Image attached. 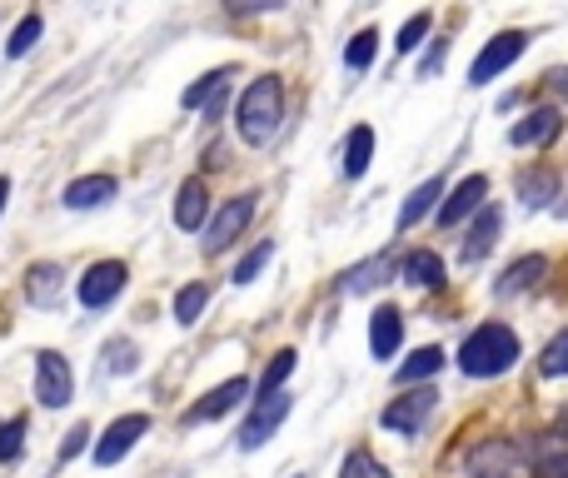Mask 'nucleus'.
Masks as SVG:
<instances>
[{"mask_svg":"<svg viewBox=\"0 0 568 478\" xmlns=\"http://www.w3.org/2000/svg\"><path fill=\"white\" fill-rule=\"evenodd\" d=\"M205 215H210V190L205 180H185L175 195V225L185 230V235H205Z\"/></svg>","mask_w":568,"mask_h":478,"instance_id":"nucleus-17","label":"nucleus"},{"mask_svg":"<svg viewBox=\"0 0 568 478\" xmlns=\"http://www.w3.org/2000/svg\"><path fill=\"white\" fill-rule=\"evenodd\" d=\"M20 449H26V419L16 414V419L0 424V464H16Z\"/></svg>","mask_w":568,"mask_h":478,"instance_id":"nucleus-37","label":"nucleus"},{"mask_svg":"<svg viewBox=\"0 0 568 478\" xmlns=\"http://www.w3.org/2000/svg\"><path fill=\"white\" fill-rule=\"evenodd\" d=\"M205 309H210V284H205V279H200V284H185V289L175 294V324H185V329H190V324H195Z\"/></svg>","mask_w":568,"mask_h":478,"instance_id":"nucleus-28","label":"nucleus"},{"mask_svg":"<svg viewBox=\"0 0 568 478\" xmlns=\"http://www.w3.org/2000/svg\"><path fill=\"white\" fill-rule=\"evenodd\" d=\"M444 60H449V40H434V45H429V55L419 60V80L439 75V70H444Z\"/></svg>","mask_w":568,"mask_h":478,"instance_id":"nucleus-39","label":"nucleus"},{"mask_svg":"<svg viewBox=\"0 0 568 478\" xmlns=\"http://www.w3.org/2000/svg\"><path fill=\"white\" fill-rule=\"evenodd\" d=\"M434 404H439V394L434 389H409L404 399H394L389 409L379 414V424L389 434H404V439H414V434H424V424H429Z\"/></svg>","mask_w":568,"mask_h":478,"instance_id":"nucleus-10","label":"nucleus"},{"mask_svg":"<svg viewBox=\"0 0 568 478\" xmlns=\"http://www.w3.org/2000/svg\"><path fill=\"white\" fill-rule=\"evenodd\" d=\"M524 469H529V449H519L514 439H484L464 454L469 478H524Z\"/></svg>","mask_w":568,"mask_h":478,"instance_id":"nucleus-3","label":"nucleus"},{"mask_svg":"<svg viewBox=\"0 0 568 478\" xmlns=\"http://www.w3.org/2000/svg\"><path fill=\"white\" fill-rule=\"evenodd\" d=\"M404 344V314L394 309V304H379V309L369 314V354L374 359H394Z\"/></svg>","mask_w":568,"mask_h":478,"instance_id":"nucleus-16","label":"nucleus"},{"mask_svg":"<svg viewBox=\"0 0 568 478\" xmlns=\"http://www.w3.org/2000/svg\"><path fill=\"white\" fill-rule=\"evenodd\" d=\"M444 359H449V354H444L439 344H424V349H414L409 359H404L399 369H394V384H399V389H409V384H424V379H434V374L444 369Z\"/></svg>","mask_w":568,"mask_h":478,"instance_id":"nucleus-23","label":"nucleus"},{"mask_svg":"<svg viewBox=\"0 0 568 478\" xmlns=\"http://www.w3.org/2000/svg\"><path fill=\"white\" fill-rule=\"evenodd\" d=\"M484 200H489V175H464L459 185L444 195V205H439V230H454V225H464L469 215H479L484 210Z\"/></svg>","mask_w":568,"mask_h":478,"instance_id":"nucleus-11","label":"nucleus"},{"mask_svg":"<svg viewBox=\"0 0 568 478\" xmlns=\"http://www.w3.org/2000/svg\"><path fill=\"white\" fill-rule=\"evenodd\" d=\"M339 478H394V474L384 469L369 449H349L344 454V464H339Z\"/></svg>","mask_w":568,"mask_h":478,"instance_id":"nucleus-34","label":"nucleus"},{"mask_svg":"<svg viewBox=\"0 0 568 478\" xmlns=\"http://www.w3.org/2000/svg\"><path fill=\"white\" fill-rule=\"evenodd\" d=\"M454 359H459V369L469 379H499L519 359V334L509 324H479V329H469V339L459 344Z\"/></svg>","mask_w":568,"mask_h":478,"instance_id":"nucleus-2","label":"nucleus"},{"mask_svg":"<svg viewBox=\"0 0 568 478\" xmlns=\"http://www.w3.org/2000/svg\"><path fill=\"white\" fill-rule=\"evenodd\" d=\"M374 55H379V30L364 26L359 35H354L349 45H344V65H349L354 75H359V70H374Z\"/></svg>","mask_w":568,"mask_h":478,"instance_id":"nucleus-27","label":"nucleus"},{"mask_svg":"<svg viewBox=\"0 0 568 478\" xmlns=\"http://www.w3.org/2000/svg\"><path fill=\"white\" fill-rule=\"evenodd\" d=\"M284 125V80L260 75L245 85V95L235 100V130L245 145H270Z\"/></svg>","mask_w":568,"mask_h":478,"instance_id":"nucleus-1","label":"nucleus"},{"mask_svg":"<svg viewBox=\"0 0 568 478\" xmlns=\"http://www.w3.org/2000/svg\"><path fill=\"white\" fill-rule=\"evenodd\" d=\"M369 160H374V130L354 125L349 135H344V180H364Z\"/></svg>","mask_w":568,"mask_h":478,"instance_id":"nucleus-24","label":"nucleus"},{"mask_svg":"<svg viewBox=\"0 0 568 478\" xmlns=\"http://www.w3.org/2000/svg\"><path fill=\"white\" fill-rule=\"evenodd\" d=\"M250 394H255V379H250V374H235V379H225V384H215V389L200 394V399L180 414V424H185V429H195V424H215V419H225L235 404H245Z\"/></svg>","mask_w":568,"mask_h":478,"instance_id":"nucleus-4","label":"nucleus"},{"mask_svg":"<svg viewBox=\"0 0 568 478\" xmlns=\"http://www.w3.org/2000/svg\"><path fill=\"white\" fill-rule=\"evenodd\" d=\"M90 439H95V429H90V424H85V419H80V424H70L65 444H60V464H70V459H75V454H80V449H85V444H90Z\"/></svg>","mask_w":568,"mask_h":478,"instance_id":"nucleus-38","label":"nucleus"},{"mask_svg":"<svg viewBox=\"0 0 568 478\" xmlns=\"http://www.w3.org/2000/svg\"><path fill=\"white\" fill-rule=\"evenodd\" d=\"M294 364H300V354H294V349H280L275 359H270V369L260 374V384H255L260 399H270V394H280V389H284V379L294 374Z\"/></svg>","mask_w":568,"mask_h":478,"instance_id":"nucleus-30","label":"nucleus"},{"mask_svg":"<svg viewBox=\"0 0 568 478\" xmlns=\"http://www.w3.org/2000/svg\"><path fill=\"white\" fill-rule=\"evenodd\" d=\"M559 130H564V115L554 105H539V110H529V115L519 120V125L509 130V145H519V150H539V145H554L559 140Z\"/></svg>","mask_w":568,"mask_h":478,"instance_id":"nucleus-13","label":"nucleus"},{"mask_svg":"<svg viewBox=\"0 0 568 478\" xmlns=\"http://www.w3.org/2000/svg\"><path fill=\"white\" fill-rule=\"evenodd\" d=\"M105 369L110 374H135L140 369V349L130 339H110L105 344Z\"/></svg>","mask_w":568,"mask_h":478,"instance_id":"nucleus-36","label":"nucleus"},{"mask_svg":"<svg viewBox=\"0 0 568 478\" xmlns=\"http://www.w3.org/2000/svg\"><path fill=\"white\" fill-rule=\"evenodd\" d=\"M125 279H130L125 260H100V264H90L85 279L75 284V299L85 304V309H105V304H115V299H120Z\"/></svg>","mask_w":568,"mask_h":478,"instance_id":"nucleus-9","label":"nucleus"},{"mask_svg":"<svg viewBox=\"0 0 568 478\" xmlns=\"http://www.w3.org/2000/svg\"><path fill=\"white\" fill-rule=\"evenodd\" d=\"M499 230H504V210L499 205H484L479 215H474V225H469V235H464V264H479L484 254L499 244Z\"/></svg>","mask_w":568,"mask_h":478,"instance_id":"nucleus-18","label":"nucleus"},{"mask_svg":"<svg viewBox=\"0 0 568 478\" xmlns=\"http://www.w3.org/2000/svg\"><path fill=\"white\" fill-rule=\"evenodd\" d=\"M539 374H544V379H564V374H568V329H559L549 344H544Z\"/></svg>","mask_w":568,"mask_h":478,"instance_id":"nucleus-32","label":"nucleus"},{"mask_svg":"<svg viewBox=\"0 0 568 478\" xmlns=\"http://www.w3.org/2000/svg\"><path fill=\"white\" fill-rule=\"evenodd\" d=\"M40 30H45V20L30 10V16H20V26L10 30V40H6V55L10 60H20V55H30L36 50V40H40Z\"/></svg>","mask_w":568,"mask_h":478,"instance_id":"nucleus-31","label":"nucleus"},{"mask_svg":"<svg viewBox=\"0 0 568 478\" xmlns=\"http://www.w3.org/2000/svg\"><path fill=\"white\" fill-rule=\"evenodd\" d=\"M544 274H549V260H544V254H524V260H514L509 269L499 274L494 294H499V299H514V294H524V289H539Z\"/></svg>","mask_w":568,"mask_h":478,"instance_id":"nucleus-21","label":"nucleus"},{"mask_svg":"<svg viewBox=\"0 0 568 478\" xmlns=\"http://www.w3.org/2000/svg\"><path fill=\"white\" fill-rule=\"evenodd\" d=\"M270 260H275V244H270V240H260V244H255V250H250V254H245V260H240V264H235V274H230V279H235V284H240V289H245V284H255V279H260V269H265V264H270Z\"/></svg>","mask_w":568,"mask_h":478,"instance_id":"nucleus-33","label":"nucleus"},{"mask_svg":"<svg viewBox=\"0 0 568 478\" xmlns=\"http://www.w3.org/2000/svg\"><path fill=\"white\" fill-rule=\"evenodd\" d=\"M514 190H519V200L529 210H544L554 195H559V175H554V170H524V175L514 180Z\"/></svg>","mask_w":568,"mask_h":478,"instance_id":"nucleus-26","label":"nucleus"},{"mask_svg":"<svg viewBox=\"0 0 568 478\" xmlns=\"http://www.w3.org/2000/svg\"><path fill=\"white\" fill-rule=\"evenodd\" d=\"M394 274V260L389 254H374V260H364V264H354L349 274L339 279V294H364V289H374V284H384Z\"/></svg>","mask_w":568,"mask_h":478,"instance_id":"nucleus-25","label":"nucleus"},{"mask_svg":"<svg viewBox=\"0 0 568 478\" xmlns=\"http://www.w3.org/2000/svg\"><path fill=\"white\" fill-rule=\"evenodd\" d=\"M230 75H235L230 65H220V70H210V75H200L195 85L180 95V105H185V110H205V120H215L220 105H225V95H230Z\"/></svg>","mask_w":568,"mask_h":478,"instance_id":"nucleus-15","label":"nucleus"},{"mask_svg":"<svg viewBox=\"0 0 568 478\" xmlns=\"http://www.w3.org/2000/svg\"><path fill=\"white\" fill-rule=\"evenodd\" d=\"M115 195H120V180L115 175L70 180V185H65V210H105Z\"/></svg>","mask_w":568,"mask_h":478,"instance_id":"nucleus-19","label":"nucleus"},{"mask_svg":"<svg viewBox=\"0 0 568 478\" xmlns=\"http://www.w3.org/2000/svg\"><path fill=\"white\" fill-rule=\"evenodd\" d=\"M60 289H65V269L60 264H30L26 274V299L36 309H55L60 304Z\"/></svg>","mask_w":568,"mask_h":478,"instance_id":"nucleus-22","label":"nucleus"},{"mask_svg":"<svg viewBox=\"0 0 568 478\" xmlns=\"http://www.w3.org/2000/svg\"><path fill=\"white\" fill-rule=\"evenodd\" d=\"M429 30H434V16H429V10L409 16V20L399 26V40H394V50H399V55H414V50L424 45V35H429Z\"/></svg>","mask_w":568,"mask_h":478,"instance_id":"nucleus-35","label":"nucleus"},{"mask_svg":"<svg viewBox=\"0 0 568 478\" xmlns=\"http://www.w3.org/2000/svg\"><path fill=\"white\" fill-rule=\"evenodd\" d=\"M549 90L559 100H568V65H559V70H549Z\"/></svg>","mask_w":568,"mask_h":478,"instance_id":"nucleus-40","label":"nucleus"},{"mask_svg":"<svg viewBox=\"0 0 568 478\" xmlns=\"http://www.w3.org/2000/svg\"><path fill=\"white\" fill-rule=\"evenodd\" d=\"M444 195H449V190H444V175H429L424 185H414L409 195H404V205H399V220H394V230L404 235V230H414L424 215H439V200H444Z\"/></svg>","mask_w":568,"mask_h":478,"instance_id":"nucleus-14","label":"nucleus"},{"mask_svg":"<svg viewBox=\"0 0 568 478\" xmlns=\"http://www.w3.org/2000/svg\"><path fill=\"white\" fill-rule=\"evenodd\" d=\"M36 399L45 409H65L75 399V374H70V359L60 349H40L36 354Z\"/></svg>","mask_w":568,"mask_h":478,"instance_id":"nucleus-6","label":"nucleus"},{"mask_svg":"<svg viewBox=\"0 0 568 478\" xmlns=\"http://www.w3.org/2000/svg\"><path fill=\"white\" fill-rule=\"evenodd\" d=\"M6 205H10V175H0V215H6Z\"/></svg>","mask_w":568,"mask_h":478,"instance_id":"nucleus-41","label":"nucleus"},{"mask_svg":"<svg viewBox=\"0 0 568 478\" xmlns=\"http://www.w3.org/2000/svg\"><path fill=\"white\" fill-rule=\"evenodd\" d=\"M145 434H150V419H145V414H125V419H115L105 434H100V444H95V464H100V469L120 464L140 439H145Z\"/></svg>","mask_w":568,"mask_h":478,"instance_id":"nucleus-12","label":"nucleus"},{"mask_svg":"<svg viewBox=\"0 0 568 478\" xmlns=\"http://www.w3.org/2000/svg\"><path fill=\"white\" fill-rule=\"evenodd\" d=\"M290 409H294L290 389L270 394V399H255V409L245 414V429H240V454H255V449H265V444L275 439V429H280V424L290 419Z\"/></svg>","mask_w":568,"mask_h":478,"instance_id":"nucleus-5","label":"nucleus"},{"mask_svg":"<svg viewBox=\"0 0 568 478\" xmlns=\"http://www.w3.org/2000/svg\"><path fill=\"white\" fill-rule=\"evenodd\" d=\"M250 220H255V195H235V200H225V205L210 215V225H205V254H225L230 244H235L240 235L250 230Z\"/></svg>","mask_w":568,"mask_h":478,"instance_id":"nucleus-8","label":"nucleus"},{"mask_svg":"<svg viewBox=\"0 0 568 478\" xmlns=\"http://www.w3.org/2000/svg\"><path fill=\"white\" fill-rule=\"evenodd\" d=\"M534 478H568V444H534Z\"/></svg>","mask_w":568,"mask_h":478,"instance_id":"nucleus-29","label":"nucleus"},{"mask_svg":"<svg viewBox=\"0 0 568 478\" xmlns=\"http://www.w3.org/2000/svg\"><path fill=\"white\" fill-rule=\"evenodd\" d=\"M554 424H559V434H564V439H568V404H564V409H559V419H554Z\"/></svg>","mask_w":568,"mask_h":478,"instance_id":"nucleus-42","label":"nucleus"},{"mask_svg":"<svg viewBox=\"0 0 568 478\" xmlns=\"http://www.w3.org/2000/svg\"><path fill=\"white\" fill-rule=\"evenodd\" d=\"M524 50H529V30H504V35L484 40V50L474 55V65H469V85H489V80L504 75Z\"/></svg>","mask_w":568,"mask_h":478,"instance_id":"nucleus-7","label":"nucleus"},{"mask_svg":"<svg viewBox=\"0 0 568 478\" xmlns=\"http://www.w3.org/2000/svg\"><path fill=\"white\" fill-rule=\"evenodd\" d=\"M394 274H399V279H409L414 289H439V284L449 279V269H444V260L434 250H409L399 264H394Z\"/></svg>","mask_w":568,"mask_h":478,"instance_id":"nucleus-20","label":"nucleus"}]
</instances>
